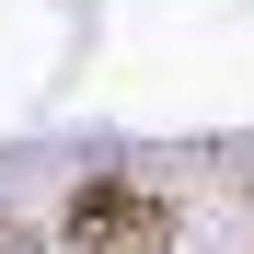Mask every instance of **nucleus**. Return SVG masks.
Returning a JSON list of instances; mask_svg holds the SVG:
<instances>
[{
	"label": "nucleus",
	"instance_id": "obj_1",
	"mask_svg": "<svg viewBox=\"0 0 254 254\" xmlns=\"http://www.w3.org/2000/svg\"><path fill=\"white\" fill-rule=\"evenodd\" d=\"M58 231H69V254H174V196H150L127 174H81Z\"/></svg>",
	"mask_w": 254,
	"mask_h": 254
},
{
	"label": "nucleus",
	"instance_id": "obj_2",
	"mask_svg": "<svg viewBox=\"0 0 254 254\" xmlns=\"http://www.w3.org/2000/svg\"><path fill=\"white\" fill-rule=\"evenodd\" d=\"M0 254H35V231H23V220H12V208H0Z\"/></svg>",
	"mask_w": 254,
	"mask_h": 254
}]
</instances>
